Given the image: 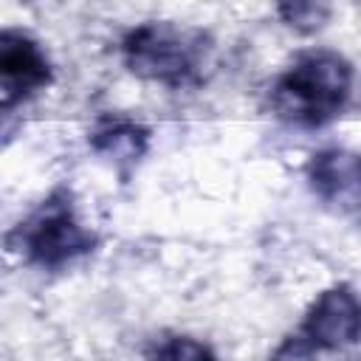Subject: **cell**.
Returning <instances> with one entry per match:
<instances>
[{"label":"cell","mask_w":361,"mask_h":361,"mask_svg":"<svg viewBox=\"0 0 361 361\" xmlns=\"http://www.w3.org/2000/svg\"><path fill=\"white\" fill-rule=\"evenodd\" d=\"M271 110L293 127H324L338 118L353 99V65L330 48L296 56L271 85Z\"/></svg>","instance_id":"cell-1"},{"label":"cell","mask_w":361,"mask_h":361,"mask_svg":"<svg viewBox=\"0 0 361 361\" xmlns=\"http://www.w3.org/2000/svg\"><path fill=\"white\" fill-rule=\"evenodd\" d=\"M209 54L212 39L206 31L172 20L141 23L130 28L121 39L124 68L133 76L164 85L169 90L200 85Z\"/></svg>","instance_id":"cell-2"},{"label":"cell","mask_w":361,"mask_h":361,"mask_svg":"<svg viewBox=\"0 0 361 361\" xmlns=\"http://www.w3.org/2000/svg\"><path fill=\"white\" fill-rule=\"evenodd\" d=\"M96 245L99 234L79 220L76 203L65 186L54 189L25 220H20L6 234L8 251L45 271H59L90 254Z\"/></svg>","instance_id":"cell-3"},{"label":"cell","mask_w":361,"mask_h":361,"mask_svg":"<svg viewBox=\"0 0 361 361\" xmlns=\"http://www.w3.org/2000/svg\"><path fill=\"white\" fill-rule=\"evenodd\" d=\"M54 79L51 59L42 45L20 28H0V90L6 102H23Z\"/></svg>","instance_id":"cell-4"},{"label":"cell","mask_w":361,"mask_h":361,"mask_svg":"<svg viewBox=\"0 0 361 361\" xmlns=\"http://www.w3.org/2000/svg\"><path fill=\"white\" fill-rule=\"evenodd\" d=\"M307 183L327 206L341 214L358 212V158L350 149L330 147L307 161Z\"/></svg>","instance_id":"cell-5"},{"label":"cell","mask_w":361,"mask_h":361,"mask_svg":"<svg viewBox=\"0 0 361 361\" xmlns=\"http://www.w3.org/2000/svg\"><path fill=\"white\" fill-rule=\"evenodd\" d=\"M87 144H90V149L96 155H102L104 161H110L127 178V172L149 149V130L144 124H138L135 118L110 113V116H102L93 124L90 135H87Z\"/></svg>","instance_id":"cell-6"},{"label":"cell","mask_w":361,"mask_h":361,"mask_svg":"<svg viewBox=\"0 0 361 361\" xmlns=\"http://www.w3.org/2000/svg\"><path fill=\"white\" fill-rule=\"evenodd\" d=\"M149 361H220V358L200 338H192V336H169V338H161L152 347Z\"/></svg>","instance_id":"cell-7"},{"label":"cell","mask_w":361,"mask_h":361,"mask_svg":"<svg viewBox=\"0 0 361 361\" xmlns=\"http://www.w3.org/2000/svg\"><path fill=\"white\" fill-rule=\"evenodd\" d=\"M276 11L290 28L316 31V28L324 25V20L330 14V6H324V3H282Z\"/></svg>","instance_id":"cell-8"},{"label":"cell","mask_w":361,"mask_h":361,"mask_svg":"<svg viewBox=\"0 0 361 361\" xmlns=\"http://www.w3.org/2000/svg\"><path fill=\"white\" fill-rule=\"evenodd\" d=\"M17 130H20V116L14 110V102H6L3 99L0 102V144L11 141Z\"/></svg>","instance_id":"cell-9"}]
</instances>
